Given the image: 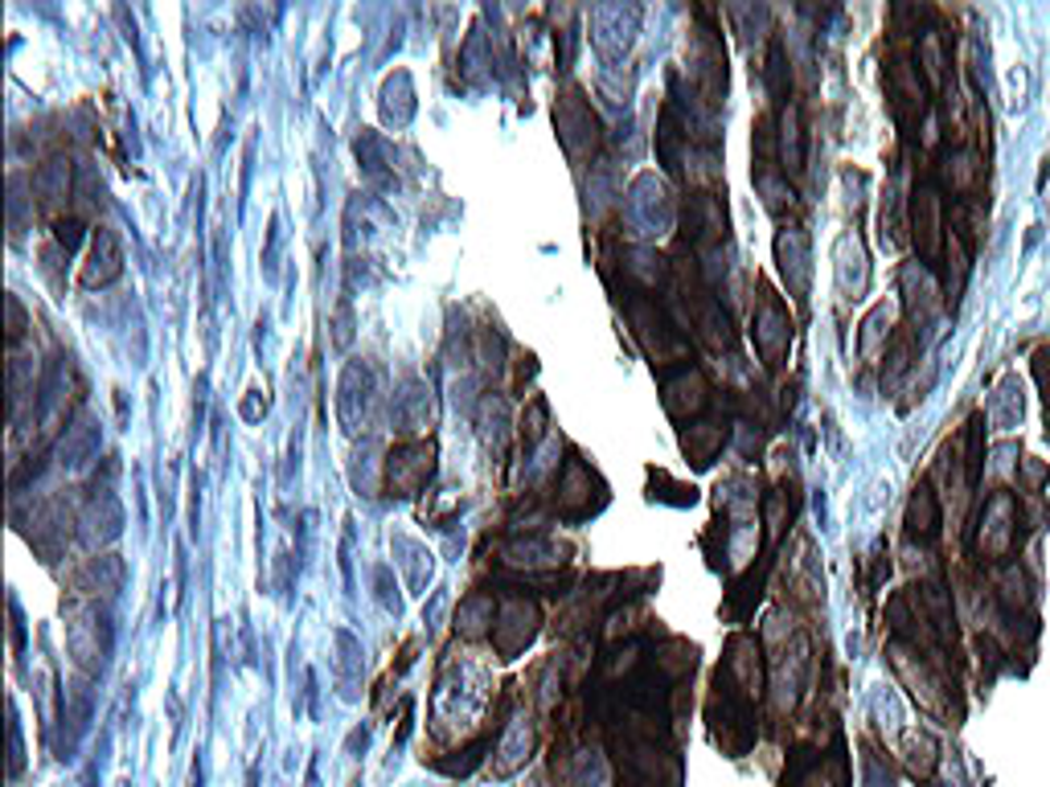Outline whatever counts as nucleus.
Returning <instances> with one entry per match:
<instances>
[{"label": "nucleus", "instance_id": "19", "mask_svg": "<svg viewBox=\"0 0 1050 787\" xmlns=\"http://www.w3.org/2000/svg\"><path fill=\"white\" fill-rule=\"evenodd\" d=\"M903 751H907V767L915 771V775H924V779H927V775L936 771V738H931V735H924V730H911L907 747H903Z\"/></svg>", "mask_w": 1050, "mask_h": 787}, {"label": "nucleus", "instance_id": "13", "mask_svg": "<svg viewBox=\"0 0 1050 787\" xmlns=\"http://www.w3.org/2000/svg\"><path fill=\"white\" fill-rule=\"evenodd\" d=\"M940 525H943L940 496L931 492V484H919L915 496H911V505H907V533L911 538H919V542H931V538L940 533Z\"/></svg>", "mask_w": 1050, "mask_h": 787}, {"label": "nucleus", "instance_id": "25", "mask_svg": "<svg viewBox=\"0 0 1050 787\" xmlns=\"http://www.w3.org/2000/svg\"><path fill=\"white\" fill-rule=\"evenodd\" d=\"M9 316H13V329H9V336L17 341V336L25 333V316H21V304H17V299H9Z\"/></svg>", "mask_w": 1050, "mask_h": 787}, {"label": "nucleus", "instance_id": "2", "mask_svg": "<svg viewBox=\"0 0 1050 787\" xmlns=\"http://www.w3.org/2000/svg\"><path fill=\"white\" fill-rule=\"evenodd\" d=\"M66 640H71L74 665L83 668V673H103V665H108V656H111L108 615L99 612V607H74Z\"/></svg>", "mask_w": 1050, "mask_h": 787}, {"label": "nucleus", "instance_id": "4", "mask_svg": "<svg viewBox=\"0 0 1050 787\" xmlns=\"http://www.w3.org/2000/svg\"><path fill=\"white\" fill-rule=\"evenodd\" d=\"M538 624H542V615H538L534 599H521V595L505 599L497 624H493V644H497L501 656H505V661L517 656V652L538 636Z\"/></svg>", "mask_w": 1050, "mask_h": 787}, {"label": "nucleus", "instance_id": "20", "mask_svg": "<svg viewBox=\"0 0 1050 787\" xmlns=\"http://www.w3.org/2000/svg\"><path fill=\"white\" fill-rule=\"evenodd\" d=\"M801 787H845V759H841V751L820 759L817 767L801 779Z\"/></svg>", "mask_w": 1050, "mask_h": 787}, {"label": "nucleus", "instance_id": "12", "mask_svg": "<svg viewBox=\"0 0 1050 787\" xmlns=\"http://www.w3.org/2000/svg\"><path fill=\"white\" fill-rule=\"evenodd\" d=\"M1017 538V517L1010 496H993L989 501V525H980V545L989 554H1010V545Z\"/></svg>", "mask_w": 1050, "mask_h": 787}, {"label": "nucleus", "instance_id": "8", "mask_svg": "<svg viewBox=\"0 0 1050 787\" xmlns=\"http://www.w3.org/2000/svg\"><path fill=\"white\" fill-rule=\"evenodd\" d=\"M632 324H637V336L644 341V349L653 353L657 361H669V357L681 353V336L669 329V320H665L653 304L637 299V304H632Z\"/></svg>", "mask_w": 1050, "mask_h": 787}, {"label": "nucleus", "instance_id": "23", "mask_svg": "<svg viewBox=\"0 0 1050 787\" xmlns=\"http://www.w3.org/2000/svg\"><path fill=\"white\" fill-rule=\"evenodd\" d=\"M1034 378L1042 385V403H1047V422H1050V349L1034 353Z\"/></svg>", "mask_w": 1050, "mask_h": 787}, {"label": "nucleus", "instance_id": "24", "mask_svg": "<svg viewBox=\"0 0 1050 787\" xmlns=\"http://www.w3.org/2000/svg\"><path fill=\"white\" fill-rule=\"evenodd\" d=\"M9 717H13V722H9V751H13L9 754V771L21 775V726H17V714H13V710H9Z\"/></svg>", "mask_w": 1050, "mask_h": 787}, {"label": "nucleus", "instance_id": "11", "mask_svg": "<svg viewBox=\"0 0 1050 787\" xmlns=\"http://www.w3.org/2000/svg\"><path fill=\"white\" fill-rule=\"evenodd\" d=\"M124 271V250H120V238L111 230H99L95 243H90L87 267H83V283L87 287H108L111 280H120Z\"/></svg>", "mask_w": 1050, "mask_h": 787}, {"label": "nucleus", "instance_id": "10", "mask_svg": "<svg viewBox=\"0 0 1050 787\" xmlns=\"http://www.w3.org/2000/svg\"><path fill=\"white\" fill-rule=\"evenodd\" d=\"M706 403H711V385L697 369H677L665 382V406L674 419H690L697 410H706Z\"/></svg>", "mask_w": 1050, "mask_h": 787}, {"label": "nucleus", "instance_id": "22", "mask_svg": "<svg viewBox=\"0 0 1050 787\" xmlns=\"http://www.w3.org/2000/svg\"><path fill=\"white\" fill-rule=\"evenodd\" d=\"M481 751H484V742H477V747H468V751H464V759H440L435 767L447 771V775H468V771L481 763Z\"/></svg>", "mask_w": 1050, "mask_h": 787}, {"label": "nucleus", "instance_id": "3", "mask_svg": "<svg viewBox=\"0 0 1050 787\" xmlns=\"http://www.w3.org/2000/svg\"><path fill=\"white\" fill-rule=\"evenodd\" d=\"M714 681H722L730 693H739V698H748V701H755L759 693H764V656H759L755 636H743V631L730 636L727 661H722V668H718Z\"/></svg>", "mask_w": 1050, "mask_h": 787}, {"label": "nucleus", "instance_id": "15", "mask_svg": "<svg viewBox=\"0 0 1050 787\" xmlns=\"http://www.w3.org/2000/svg\"><path fill=\"white\" fill-rule=\"evenodd\" d=\"M722 439H727V431H722L718 422H694V427L681 431V447H685V455L702 468V464H711L714 452L722 447Z\"/></svg>", "mask_w": 1050, "mask_h": 787}, {"label": "nucleus", "instance_id": "18", "mask_svg": "<svg viewBox=\"0 0 1050 787\" xmlns=\"http://www.w3.org/2000/svg\"><path fill=\"white\" fill-rule=\"evenodd\" d=\"M493 624V599L489 595H472V599H464V607H460V631L464 636H484V631H493L489 628Z\"/></svg>", "mask_w": 1050, "mask_h": 787}, {"label": "nucleus", "instance_id": "21", "mask_svg": "<svg viewBox=\"0 0 1050 787\" xmlns=\"http://www.w3.org/2000/svg\"><path fill=\"white\" fill-rule=\"evenodd\" d=\"M783 169H792V173H801V120H796V107H788L783 111Z\"/></svg>", "mask_w": 1050, "mask_h": 787}, {"label": "nucleus", "instance_id": "16", "mask_svg": "<svg viewBox=\"0 0 1050 787\" xmlns=\"http://www.w3.org/2000/svg\"><path fill=\"white\" fill-rule=\"evenodd\" d=\"M120 578H124V566L111 558H90L83 570H78V578H74V587L78 591H87V595H99V591H115L120 587Z\"/></svg>", "mask_w": 1050, "mask_h": 787}, {"label": "nucleus", "instance_id": "6", "mask_svg": "<svg viewBox=\"0 0 1050 787\" xmlns=\"http://www.w3.org/2000/svg\"><path fill=\"white\" fill-rule=\"evenodd\" d=\"M431 472H435V443H403L386 459V484L398 496L419 492L431 480Z\"/></svg>", "mask_w": 1050, "mask_h": 787}, {"label": "nucleus", "instance_id": "1", "mask_svg": "<svg viewBox=\"0 0 1050 787\" xmlns=\"http://www.w3.org/2000/svg\"><path fill=\"white\" fill-rule=\"evenodd\" d=\"M711 726H714V738H718V747L727 754H748L751 742H755V714H751V701L739 698V693H730L722 681H714V693H711Z\"/></svg>", "mask_w": 1050, "mask_h": 787}, {"label": "nucleus", "instance_id": "7", "mask_svg": "<svg viewBox=\"0 0 1050 787\" xmlns=\"http://www.w3.org/2000/svg\"><path fill=\"white\" fill-rule=\"evenodd\" d=\"M788 341H792V320L780 308V299L764 292L759 308H755V349L764 353L767 366H780V353L788 349Z\"/></svg>", "mask_w": 1050, "mask_h": 787}, {"label": "nucleus", "instance_id": "9", "mask_svg": "<svg viewBox=\"0 0 1050 787\" xmlns=\"http://www.w3.org/2000/svg\"><path fill=\"white\" fill-rule=\"evenodd\" d=\"M911 210H915V243H919V255H924L927 262L940 255V243H943V222H940V193L931 189V185H919L915 189V201H911Z\"/></svg>", "mask_w": 1050, "mask_h": 787}, {"label": "nucleus", "instance_id": "14", "mask_svg": "<svg viewBox=\"0 0 1050 787\" xmlns=\"http://www.w3.org/2000/svg\"><path fill=\"white\" fill-rule=\"evenodd\" d=\"M694 665H697V652L694 644H685V640H665V644L657 648V656H653V668H657L665 681L690 677Z\"/></svg>", "mask_w": 1050, "mask_h": 787}, {"label": "nucleus", "instance_id": "17", "mask_svg": "<svg viewBox=\"0 0 1050 787\" xmlns=\"http://www.w3.org/2000/svg\"><path fill=\"white\" fill-rule=\"evenodd\" d=\"M903 287H907V304H911V316L919 320V312L931 316V308H936V283H931V275H927L924 267H903Z\"/></svg>", "mask_w": 1050, "mask_h": 787}, {"label": "nucleus", "instance_id": "5", "mask_svg": "<svg viewBox=\"0 0 1050 787\" xmlns=\"http://www.w3.org/2000/svg\"><path fill=\"white\" fill-rule=\"evenodd\" d=\"M890 661H894V673L907 681L911 698L919 701V710H927V714H948V689H943V681L931 673L927 661H919V656L903 644L890 648Z\"/></svg>", "mask_w": 1050, "mask_h": 787}]
</instances>
